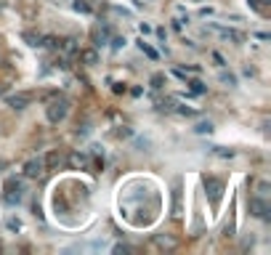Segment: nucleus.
<instances>
[{
    "label": "nucleus",
    "instance_id": "1",
    "mask_svg": "<svg viewBox=\"0 0 271 255\" xmlns=\"http://www.w3.org/2000/svg\"><path fill=\"white\" fill-rule=\"evenodd\" d=\"M67 112H69V101H67L64 96H51L48 106H45V117H48V122L59 125V122L67 117Z\"/></svg>",
    "mask_w": 271,
    "mask_h": 255
},
{
    "label": "nucleus",
    "instance_id": "2",
    "mask_svg": "<svg viewBox=\"0 0 271 255\" xmlns=\"http://www.w3.org/2000/svg\"><path fill=\"white\" fill-rule=\"evenodd\" d=\"M21 197H24V184H21V181H8V184H5V194H3L5 205H11V207L19 205Z\"/></svg>",
    "mask_w": 271,
    "mask_h": 255
},
{
    "label": "nucleus",
    "instance_id": "3",
    "mask_svg": "<svg viewBox=\"0 0 271 255\" xmlns=\"http://www.w3.org/2000/svg\"><path fill=\"white\" fill-rule=\"evenodd\" d=\"M205 191H207V197H210L213 207L221 205V197H223V184H221V181L213 178V175H207V178H205Z\"/></svg>",
    "mask_w": 271,
    "mask_h": 255
},
{
    "label": "nucleus",
    "instance_id": "4",
    "mask_svg": "<svg viewBox=\"0 0 271 255\" xmlns=\"http://www.w3.org/2000/svg\"><path fill=\"white\" fill-rule=\"evenodd\" d=\"M24 175H27V178H32V181L43 178V175H45V162L40 160V157H32V160L24 165Z\"/></svg>",
    "mask_w": 271,
    "mask_h": 255
},
{
    "label": "nucleus",
    "instance_id": "5",
    "mask_svg": "<svg viewBox=\"0 0 271 255\" xmlns=\"http://www.w3.org/2000/svg\"><path fill=\"white\" fill-rule=\"evenodd\" d=\"M250 213L255 215V218L266 221V218H269V205H266V200H263V197H253V200H250Z\"/></svg>",
    "mask_w": 271,
    "mask_h": 255
},
{
    "label": "nucleus",
    "instance_id": "6",
    "mask_svg": "<svg viewBox=\"0 0 271 255\" xmlns=\"http://www.w3.org/2000/svg\"><path fill=\"white\" fill-rule=\"evenodd\" d=\"M30 104H32L30 93H11L8 96V106H11V109H27Z\"/></svg>",
    "mask_w": 271,
    "mask_h": 255
},
{
    "label": "nucleus",
    "instance_id": "7",
    "mask_svg": "<svg viewBox=\"0 0 271 255\" xmlns=\"http://www.w3.org/2000/svg\"><path fill=\"white\" fill-rule=\"evenodd\" d=\"M88 165H90V157L85 152H72L69 154V168L72 170H88Z\"/></svg>",
    "mask_w": 271,
    "mask_h": 255
},
{
    "label": "nucleus",
    "instance_id": "8",
    "mask_svg": "<svg viewBox=\"0 0 271 255\" xmlns=\"http://www.w3.org/2000/svg\"><path fill=\"white\" fill-rule=\"evenodd\" d=\"M43 162H45V170H59L61 168V154H59V152H51Z\"/></svg>",
    "mask_w": 271,
    "mask_h": 255
},
{
    "label": "nucleus",
    "instance_id": "9",
    "mask_svg": "<svg viewBox=\"0 0 271 255\" xmlns=\"http://www.w3.org/2000/svg\"><path fill=\"white\" fill-rule=\"evenodd\" d=\"M218 35H221L223 40H231L234 45H242V40H245V37H242L239 32H234V30H218Z\"/></svg>",
    "mask_w": 271,
    "mask_h": 255
},
{
    "label": "nucleus",
    "instance_id": "10",
    "mask_svg": "<svg viewBox=\"0 0 271 255\" xmlns=\"http://www.w3.org/2000/svg\"><path fill=\"white\" fill-rule=\"evenodd\" d=\"M80 59H83V64L93 67V64H99V51L88 48V51H83V53H80Z\"/></svg>",
    "mask_w": 271,
    "mask_h": 255
},
{
    "label": "nucleus",
    "instance_id": "11",
    "mask_svg": "<svg viewBox=\"0 0 271 255\" xmlns=\"http://www.w3.org/2000/svg\"><path fill=\"white\" fill-rule=\"evenodd\" d=\"M72 8H75L77 14H90V11H93L88 0H72Z\"/></svg>",
    "mask_w": 271,
    "mask_h": 255
},
{
    "label": "nucleus",
    "instance_id": "12",
    "mask_svg": "<svg viewBox=\"0 0 271 255\" xmlns=\"http://www.w3.org/2000/svg\"><path fill=\"white\" fill-rule=\"evenodd\" d=\"M162 83H165V75H162V72H157V75L152 77V88L160 90V88H162Z\"/></svg>",
    "mask_w": 271,
    "mask_h": 255
},
{
    "label": "nucleus",
    "instance_id": "13",
    "mask_svg": "<svg viewBox=\"0 0 271 255\" xmlns=\"http://www.w3.org/2000/svg\"><path fill=\"white\" fill-rule=\"evenodd\" d=\"M106 37H109V30L104 27V30L96 32V45H104V43H106Z\"/></svg>",
    "mask_w": 271,
    "mask_h": 255
},
{
    "label": "nucleus",
    "instance_id": "14",
    "mask_svg": "<svg viewBox=\"0 0 271 255\" xmlns=\"http://www.w3.org/2000/svg\"><path fill=\"white\" fill-rule=\"evenodd\" d=\"M24 40L30 43V45H40V35H35V32L27 30V32H24Z\"/></svg>",
    "mask_w": 271,
    "mask_h": 255
},
{
    "label": "nucleus",
    "instance_id": "15",
    "mask_svg": "<svg viewBox=\"0 0 271 255\" xmlns=\"http://www.w3.org/2000/svg\"><path fill=\"white\" fill-rule=\"evenodd\" d=\"M157 245L160 247H176V242H173L170 237H157Z\"/></svg>",
    "mask_w": 271,
    "mask_h": 255
},
{
    "label": "nucleus",
    "instance_id": "16",
    "mask_svg": "<svg viewBox=\"0 0 271 255\" xmlns=\"http://www.w3.org/2000/svg\"><path fill=\"white\" fill-rule=\"evenodd\" d=\"M5 226H8L11 231H19L21 229V221L19 218H8V221H5Z\"/></svg>",
    "mask_w": 271,
    "mask_h": 255
},
{
    "label": "nucleus",
    "instance_id": "17",
    "mask_svg": "<svg viewBox=\"0 0 271 255\" xmlns=\"http://www.w3.org/2000/svg\"><path fill=\"white\" fill-rule=\"evenodd\" d=\"M194 130H197V133H210V130H213V122H200Z\"/></svg>",
    "mask_w": 271,
    "mask_h": 255
},
{
    "label": "nucleus",
    "instance_id": "18",
    "mask_svg": "<svg viewBox=\"0 0 271 255\" xmlns=\"http://www.w3.org/2000/svg\"><path fill=\"white\" fill-rule=\"evenodd\" d=\"M141 51H144V53L149 56V59H157V51H154V48H149L146 43H141Z\"/></svg>",
    "mask_w": 271,
    "mask_h": 255
},
{
    "label": "nucleus",
    "instance_id": "19",
    "mask_svg": "<svg viewBox=\"0 0 271 255\" xmlns=\"http://www.w3.org/2000/svg\"><path fill=\"white\" fill-rule=\"evenodd\" d=\"M221 83H226V85H231V88H234V85H237V77L234 75H226V72H223V75H221Z\"/></svg>",
    "mask_w": 271,
    "mask_h": 255
},
{
    "label": "nucleus",
    "instance_id": "20",
    "mask_svg": "<svg viewBox=\"0 0 271 255\" xmlns=\"http://www.w3.org/2000/svg\"><path fill=\"white\" fill-rule=\"evenodd\" d=\"M189 85H191V90H194V93H205V85H202L200 80H191Z\"/></svg>",
    "mask_w": 271,
    "mask_h": 255
},
{
    "label": "nucleus",
    "instance_id": "21",
    "mask_svg": "<svg viewBox=\"0 0 271 255\" xmlns=\"http://www.w3.org/2000/svg\"><path fill=\"white\" fill-rule=\"evenodd\" d=\"M178 112H181V115H186V117H194L197 115V109H189V106H181Z\"/></svg>",
    "mask_w": 271,
    "mask_h": 255
},
{
    "label": "nucleus",
    "instance_id": "22",
    "mask_svg": "<svg viewBox=\"0 0 271 255\" xmlns=\"http://www.w3.org/2000/svg\"><path fill=\"white\" fill-rule=\"evenodd\" d=\"M258 194H269V184H266V181H261V184H258Z\"/></svg>",
    "mask_w": 271,
    "mask_h": 255
},
{
    "label": "nucleus",
    "instance_id": "23",
    "mask_svg": "<svg viewBox=\"0 0 271 255\" xmlns=\"http://www.w3.org/2000/svg\"><path fill=\"white\" fill-rule=\"evenodd\" d=\"M122 45H125V37H115L112 40V48H122Z\"/></svg>",
    "mask_w": 271,
    "mask_h": 255
},
{
    "label": "nucleus",
    "instance_id": "24",
    "mask_svg": "<svg viewBox=\"0 0 271 255\" xmlns=\"http://www.w3.org/2000/svg\"><path fill=\"white\" fill-rule=\"evenodd\" d=\"M213 61H216L218 67H226V64H223V56H221V53H213Z\"/></svg>",
    "mask_w": 271,
    "mask_h": 255
},
{
    "label": "nucleus",
    "instance_id": "25",
    "mask_svg": "<svg viewBox=\"0 0 271 255\" xmlns=\"http://www.w3.org/2000/svg\"><path fill=\"white\" fill-rule=\"evenodd\" d=\"M115 253H131V247L128 245H115Z\"/></svg>",
    "mask_w": 271,
    "mask_h": 255
}]
</instances>
